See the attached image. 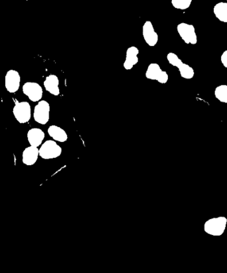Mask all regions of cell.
<instances>
[{
	"mask_svg": "<svg viewBox=\"0 0 227 273\" xmlns=\"http://www.w3.org/2000/svg\"><path fill=\"white\" fill-rule=\"evenodd\" d=\"M167 60L170 65L178 68L181 78L185 80H191L194 77V70L189 65L184 64L181 59H179V57L174 53H169L167 55Z\"/></svg>",
	"mask_w": 227,
	"mask_h": 273,
	"instance_id": "cell-2",
	"label": "cell"
},
{
	"mask_svg": "<svg viewBox=\"0 0 227 273\" xmlns=\"http://www.w3.org/2000/svg\"><path fill=\"white\" fill-rule=\"evenodd\" d=\"M142 35L145 42L149 46L154 47L157 45L159 36L150 21H145L142 27Z\"/></svg>",
	"mask_w": 227,
	"mask_h": 273,
	"instance_id": "cell-9",
	"label": "cell"
},
{
	"mask_svg": "<svg viewBox=\"0 0 227 273\" xmlns=\"http://www.w3.org/2000/svg\"><path fill=\"white\" fill-rule=\"evenodd\" d=\"M62 153V148L52 140L46 141L40 149V156L44 160H52L59 157Z\"/></svg>",
	"mask_w": 227,
	"mask_h": 273,
	"instance_id": "cell-4",
	"label": "cell"
},
{
	"mask_svg": "<svg viewBox=\"0 0 227 273\" xmlns=\"http://www.w3.org/2000/svg\"><path fill=\"white\" fill-rule=\"evenodd\" d=\"M15 118L19 123H27L31 119V109L28 102H16L13 109Z\"/></svg>",
	"mask_w": 227,
	"mask_h": 273,
	"instance_id": "cell-7",
	"label": "cell"
},
{
	"mask_svg": "<svg viewBox=\"0 0 227 273\" xmlns=\"http://www.w3.org/2000/svg\"><path fill=\"white\" fill-rule=\"evenodd\" d=\"M44 87L46 91L55 96H58L60 94L59 80L58 77L54 74H51L45 80Z\"/></svg>",
	"mask_w": 227,
	"mask_h": 273,
	"instance_id": "cell-13",
	"label": "cell"
},
{
	"mask_svg": "<svg viewBox=\"0 0 227 273\" xmlns=\"http://www.w3.org/2000/svg\"><path fill=\"white\" fill-rule=\"evenodd\" d=\"M39 156H40V149H38L37 147L31 145L23 151L22 162L27 166H33L38 160Z\"/></svg>",
	"mask_w": 227,
	"mask_h": 273,
	"instance_id": "cell-12",
	"label": "cell"
},
{
	"mask_svg": "<svg viewBox=\"0 0 227 273\" xmlns=\"http://www.w3.org/2000/svg\"><path fill=\"white\" fill-rule=\"evenodd\" d=\"M221 61L223 66L227 68V50H225L221 55Z\"/></svg>",
	"mask_w": 227,
	"mask_h": 273,
	"instance_id": "cell-19",
	"label": "cell"
},
{
	"mask_svg": "<svg viewBox=\"0 0 227 273\" xmlns=\"http://www.w3.org/2000/svg\"><path fill=\"white\" fill-rule=\"evenodd\" d=\"M33 117L37 123L46 125L50 118V105L48 101L42 100L35 105Z\"/></svg>",
	"mask_w": 227,
	"mask_h": 273,
	"instance_id": "cell-6",
	"label": "cell"
},
{
	"mask_svg": "<svg viewBox=\"0 0 227 273\" xmlns=\"http://www.w3.org/2000/svg\"><path fill=\"white\" fill-rule=\"evenodd\" d=\"M48 133L55 141L58 142H65L68 139V135L66 131L57 125H51L48 128Z\"/></svg>",
	"mask_w": 227,
	"mask_h": 273,
	"instance_id": "cell-15",
	"label": "cell"
},
{
	"mask_svg": "<svg viewBox=\"0 0 227 273\" xmlns=\"http://www.w3.org/2000/svg\"><path fill=\"white\" fill-rule=\"evenodd\" d=\"M147 79L157 81L158 83L165 84L169 80V76L165 71L162 70L159 64L152 63L149 65L146 72Z\"/></svg>",
	"mask_w": 227,
	"mask_h": 273,
	"instance_id": "cell-5",
	"label": "cell"
},
{
	"mask_svg": "<svg viewBox=\"0 0 227 273\" xmlns=\"http://www.w3.org/2000/svg\"><path fill=\"white\" fill-rule=\"evenodd\" d=\"M21 77L17 71L10 70L5 77V87L7 91L14 93L18 91L20 86Z\"/></svg>",
	"mask_w": 227,
	"mask_h": 273,
	"instance_id": "cell-10",
	"label": "cell"
},
{
	"mask_svg": "<svg viewBox=\"0 0 227 273\" xmlns=\"http://www.w3.org/2000/svg\"><path fill=\"white\" fill-rule=\"evenodd\" d=\"M23 93L33 102L40 101L44 91L42 86L35 82H27L23 86Z\"/></svg>",
	"mask_w": 227,
	"mask_h": 273,
	"instance_id": "cell-8",
	"label": "cell"
},
{
	"mask_svg": "<svg viewBox=\"0 0 227 273\" xmlns=\"http://www.w3.org/2000/svg\"><path fill=\"white\" fill-rule=\"evenodd\" d=\"M177 30L182 40L186 44H197V35L195 27L192 24L187 23H179L177 25Z\"/></svg>",
	"mask_w": 227,
	"mask_h": 273,
	"instance_id": "cell-3",
	"label": "cell"
},
{
	"mask_svg": "<svg viewBox=\"0 0 227 273\" xmlns=\"http://www.w3.org/2000/svg\"><path fill=\"white\" fill-rule=\"evenodd\" d=\"M213 12L215 17L223 23H227V3L219 2L215 5Z\"/></svg>",
	"mask_w": 227,
	"mask_h": 273,
	"instance_id": "cell-16",
	"label": "cell"
},
{
	"mask_svg": "<svg viewBox=\"0 0 227 273\" xmlns=\"http://www.w3.org/2000/svg\"><path fill=\"white\" fill-rule=\"evenodd\" d=\"M140 53L136 46H131L128 48L126 53V58L123 66L126 70H131L139 62L138 54Z\"/></svg>",
	"mask_w": 227,
	"mask_h": 273,
	"instance_id": "cell-11",
	"label": "cell"
},
{
	"mask_svg": "<svg viewBox=\"0 0 227 273\" xmlns=\"http://www.w3.org/2000/svg\"><path fill=\"white\" fill-rule=\"evenodd\" d=\"M215 97L221 103H227V85H221L215 90Z\"/></svg>",
	"mask_w": 227,
	"mask_h": 273,
	"instance_id": "cell-17",
	"label": "cell"
},
{
	"mask_svg": "<svg viewBox=\"0 0 227 273\" xmlns=\"http://www.w3.org/2000/svg\"><path fill=\"white\" fill-rule=\"evenodd\" d=\"M227 224V219L225 217L212 218L205 222L204 231L211 236H221L225 233Z\"/></svg>",
	"mask_w": 227,
	"mask_h": 273,
	"instance_id": "cell-1",
	"label": "cell"
},
{
	"mask_svg": "<svg viewBox=\"0 0 227 273\" xmlns=\"http://www.w3.org/2000/svg\"><path fill=\"white\" fill-rule=\"evenodd\" d=\"M171 2L175 9L185 10L190 7L192 0H171Z\"/></svg>",
	"mask_w": 227,
	"mask_h": 273,
	"instance_id": "cell-18",
	"label": "cell"
},
{
	"mask_svg": "<svg viewBox=\"0 0 227 273\" xmlns=\"http://www.w3.org/2000/svg\"><path fill=\"white\" fill-rule=\"evenodd\" d=\"M27 139L31 146L38 147L45 138V133L41 129L33 128L27 132Z\"/></svg>",
	"mask_w": 227,
	"mask_h": 273,
	"instance_id": "cell-14",
	"label": "cell"
}]
</instances>
